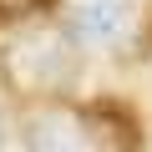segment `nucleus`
Here are the masks:
<instances>
[{"instance_id": "obj_1", "label": "nucleus", "mask_w": 152, "mask_h": 152, "mask_svg": "<svg viewBox=\"0 0 152 152\" xmlns=\"http://www.w3.org/2000/svg\"><path fill=\"white\" fill-rule=\"evenodd\" d=\"M71 76H76V56L61 31H31L5 46V81L15 91H61Z\"/></svg>"}, {"instance_id": "obj_2", "label": "nucleus", "mask_w": 152, "mask_h": 152, "mask_svg": "<svg viewBox=\"0 0 152 152\" xmlns=\"http://www.w3.org/2000/svg\"><path fill=\"white\" fill-rule=\"evenodd\" d=\"M26 152H96V137L81 112L46 107L26 122Z\"/></svg>"}, {"instance_id": "obj_3", "label": "nucleus", "mask_w": 152, "mask_h": 152, "mask_svg": "<svg viewBox=\"0 0 152 152\" xmlns=\"http://www.w3.org/2000/svg\"><path fill=\"white\" fill-rule=\"evenodd\" d=\"M132 20V0H76L71 5V31L81 36V41H117Z\"/></svg>"}, {"instance_id": "obj_4", "label": "nucleus", "mask_w": 152, "mask_h": 152, "mask_svg": "<svg viewBox=\"0 0 152 152\" xmlns=\"http://www.w3.org/2000/svg\"><path fill=\"white\" fill-rule=\"evenodd\" d=\"M51 0H0V20H20V15H31V10H46Z\"/></svg>"}, {"instance_id": "obj_5", "label": "nucleus", "mask_w": 152, "mask_h": 152, "mask_svg": "<svg viewBox=\"0 0 152 152\" xmlns=\"http://www.w3.org/2000/svg\"><path fill=\"white\" fill-rule=\"evenodd\" d=\"M0 147H5V117H0Z\"/></svg>"}]
</instances>
